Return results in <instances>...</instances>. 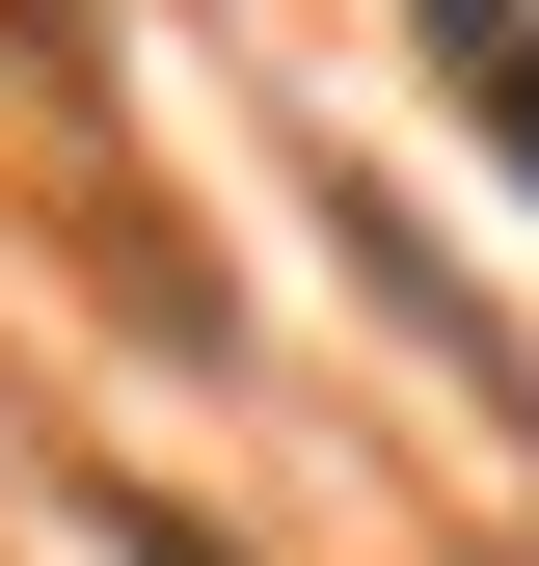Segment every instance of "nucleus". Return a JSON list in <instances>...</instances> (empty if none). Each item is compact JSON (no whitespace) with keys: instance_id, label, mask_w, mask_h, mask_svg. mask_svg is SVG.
<instances>
[{"instance_id":"nucleus-1","label":"nucleus","mask_w":539,"mask_h":566,"mask_svg":"<svg viewBox=\"0 0 539 566\" xmlns=\"http://www.w3.org/2000/svg\"><path fill=\"white\" fill-rule=\"evenodd\" d=\"M432 54H458V108H486V163L539 189V0H432Z\"/></svg>"}]
</instances>
